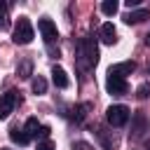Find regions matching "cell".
<instances>
[{"label": "cell", "mask_w": 150, "mask_h": 150, "mask_svg": "<svg viewBox=\"0 0 150 150\" xmlns=\"http://www.w3.org/2000/svg\"><path fill=\"white\" fill-rule=\"evenodd\" d=\"M75 61H77L80 70H89V68L96 66V61H98V47H96L94 38H82L77 42V56H75Z\"/></svg>", "instance_id": "1"}, {"label": "cell", "mask_w": 150, "mask_h": 150, "mask_svg": "<svg viewBox=\"0 0 150 150\" xmlns=\"http://www.w3.org/2000/svg\"><path fill=\"white\" fill-rule=\"evenodd\" d=\"M33 38H35V30H33L30 21H28L26 16H19V21L14 23V33H12V40H14L16 45H28Z\"/></svg>", "instance_id": "2"}, {"label": "cell", "mask_w": 150, "mask_h": 150, "mask_svg": "<svg viewBox=\"0 0 150 150\" xmlns=\"http://www.w3.org/2000/svg\"><path fill=\"white\" fill-rule=\"evenodd\" d=\"M129 108L127 105H122V103H117V105H110L108 110H105V120H108V124H112V127H124L127 122H129Z\"/></svg>", "instance_id": "3"}, {"label": "cell", "mask_w": 150, "mask_h": 150, "mask_svg": "<svg viewBox=\"0 0 150 150\" xmlns=\"http://www.w3.org/2000/svg\"><path fill=\"white\" fill-rule=\"evenodd\" d=\"M16 101H19V94H16L14 89H9L7 94H2V96H0V120H7V117L12 115V110H14Z\"/></svg>", "instance_id": "4"}, {"label": "cell", "mask_w": 150, "mask_h": 150, "mask_svg": "<svg viewBox=\"0 0 150 150\" xmlns=\"http://www.w3.org/2000/svg\"><path fill=\"white\" fill-rule=\"evenodd\" d=\"M38 28H40V33H42V38H45L47 45H52V42L59 38V33H56V23H54L52 19H40V21H38Z\"/></svg>", "instance_id": "5"}, {"label": "cell", "mask_w": 150, "mask_h": 150, "mask_svg": "<svg viewBox=\"0 0 150 150\" xmlns=\"http://www.w3.org/2000/svg\"><path fill=\"white\" fill-rule=\"evenodd\" d=\"M105 89H108L110 94H115V96H122V94L129 91V84H127L124 77H112V75H108V80H105Z\"/></svg>", "instance_id": "6"}, {"label": "cell", "mask_w": 150, "mask_h": 150, "mask_svg": "<svg viewBox=\"0 0 150 150\" xmlns=\"http://www.w3.org/2000/svg\"><path fill=\"white\" fill-rule=\"evenodd\" d=\"M134 70H136V63H134V61H122V63L110 66V68H108V75H112V77H127V75H131Z\"/></svg>", "instance_id": "7"}, {"label": "cell", "mask_w": 150, "mask_h": 150, "mask_svg": "<svg viewBox=\"0 0 150 150\" xmlns=\"http://www.w3.org/2000/svg\"><path fill=\"white\" fill-rule=\"evenodd\" d=\"M145 19H150V9H145V7H141V9H129V14L124 16V23H141V21H145Z\"/></svg>", "instance_id": "8"}, {"label": "cell", "mask_w": 150, "mask_h": 150, "mask_svg": "<svg viewBox=\"0 0 150 150\" xmlns=\"http://www.w3.org/2000/svg\"><path fill=\"white\" fill-rule=\"evenodd\" d=\"M52 80H54V84H56L59 89H66V87L70 84V80H68V75H66V70H63L61 66H54V68H52Z\"/></svg>", "instance_id": "9"}, {"label": "cell", "mask_w": 150, "mask_h": 150, "mask_svg": "<svg viewBox=\"0 0 150 150\" xmlns=\"http://www.w3.org/2000/svg\"><path fill=\"white\" fill-rule=\"evenodd\" d=\"M101 40H103L105 45H115V42H117V30H115V26H112L110 21L101 26Z\"/></svg>", "instance_id": "10"}, {"label": "cell", "mask_w": 150, "mask_h": 150, "mask_svg": "<svg viewBox=\"0 0 150 150\" xmlns=\"http://www.w3.org/2000/svg\"><path fill=\"white\" fill-rule=\"evenodd\" d=\"M145 127H148V120H145V115L138 110V112H134V124H131V131H134V136H141L143 131H145Z\"/></svg>", "instance_id": "11"}, {"label": "cell", "mask_w": 150, "mask_h": 150, "mask_svg": "<svg viewBox=\"0 0 150 150\" xmlns=\"http://www.w3.org/2000/svg\"><path fill=\"white\" fill-rule=\"evenodd\" d=\"M91 105L89 103H82V105H75V108H70V117L75 120V122H82L84 117H87V110H89Z\"/></svg>", "instance_id": "12"}, {"label": "cell", "mask_w": 150, "mask_h": 150, "mask_svg": "<svg viewBox=\"0 0 150 150\" xmlns=\"http://www.w3.org/2000/svg\"><path fill=\"white\" fill-rule=\"evenodd\" d=\"M23 131H26V136H28V138L38 136V131H40V122H38V117H28V120H26Z\"/></svg>", "instance_id": "13"}, {"label": "cell", "mask_w": 150, "mask_h": 150, "mask_svg": "<svg viewBox=\"0 0 150 150\" xmlns=\"http://www.w3.org/2000/svg\"><path fill=\"white\" fill-rule=\"evenodd\" d=\"M9 138H12L14 143H19V145H26V143L30 141V138L26 136V131H23V129H12V131H9Z\"/></svg>", "instance_id": "14"}, {"label": "cell", "mask_w": 150, "mask_h": 150, "mask_svg": "<svg viewBox=\"0 0 150 150\" xmlns=\"http://www.w3.org/2000/svg\"><path fill=\"white\" fill-rule=\"evenodd\" d=\"M117 7H120V5H117L115 0H103V2H101V12H103L105 16H112V14L117 12Z\"/></svg>", "instance_id": "15"}, {"label": "cell", "mask_w": 150, "mask_h": 150, "mask_svg": "<svg viewBox=\"0 0 150 150\" xmlns=\"http://www.w3.org/2000/svg\"><path fill=\"white\" fill-rule=\"evenodd\" d=\"M30 87H33V91H35V94H45V91H47V82H45V77H40V75L33 80V84H30Z\"/></svg>", "instance_id": "16"}, {"label": "cell", "mask_w": 150, "mask_h": 150, "mask_svg": "<svg viewBox=\"0 0 150 150\" xmlns=\"http://www.w3.org/2000/svg\"><path fill=\"white\" fill-rule=\"evenodd\" d=\"M16 73H19V77H30V73H33V63H30V61H23V63L19 66Z\"/></svg>", "instance_id": "17"}, {"label": "cell", "mask_w": 150, "mask_h": 150, "mask_svg": "<svg viewBox=\"0 0 150 150\" xmlns=\"http://www.w3.org/2000/svg\"><path fill=\"white\" fill-rule=\"evenodd\" d=\"M136 96H138V98H148V96H150V84L143 82V84L136 89Z\"/></svg>", "instance_id": "18"}, {"label": "cell", "mask_w": 150, "mask_h": 150, "mask_svg": "<svg viewBox=\"0 0 150 150\" xmlns=\"http://www.w3.org/2000/svg\"><path fill=\"white\" fill-rule=\"evenodd\" d=\"M73 150H94L89 143H84V141H77V143H73Z\"/></svg>", "instance_id": "19"}, {"label": "cell", "mask_w": 150, "mask_h": 150, "mask_svg": "<svg viewBox=\"0 0 150 150\" xmlns=\"http://www.w3.org/2000/svg\"><path fill=\"white\" fill-rule=\"evenodd\" d=\"M35 150H54V143L52 141H42V143H38Z\"/></svg>", "instance_id": "20"}, {"label": "cell", "mask_w": 150, "mask_h": 150, "mask_svg": "<svg viewBox=\"0 0 150 150\" xmlns=\"http://www.w3.org/2000/svg\"><path fill=\"white\" fill-rule=\"evenodd\" d=\"M5 12H7V7H5V2H0V28H5Z\"/></svg>", "instance_id": "21"}, {"label": "cell", "mask_w": 150, "mask_h": 150, "mask_svg": "<svg viewBox=\"0 0 150 150\" xmlns=\"http://www.w3.org/2000/svg\"><path fill=\"white\" fill-rule=\"evenodd\" d=\"M49 131H52L49 127H40V131H38V136H40V138H47V136H49Z\"/></svg>", "instance_id": "22"}, {"label": "cell", "mask_w": 150, "mask_h": 150, "mask_svg": "<svg viewBox=\"0 0 150 150\" xmlns=\"http://www.w3.org/2000/svg\"><path fill=\"white\" fill-rule=\"evenodd\" d=\"M124 5H127V7H129V9H131V7H138V5H141V0H127V2H124Z\"/></svg>", "instance_id": "23"}, {"label": "cell", "mask_w": 150, "mask_h": 150, "mask_svg": "<svg viewBox=\"0 0 150 150\" xmlns=\"http://www.w3.org/2000/svg\"><path fill=\"white\" fill-rule=\"evenodd\" d=\"M145 45H148V47H150V33H148V35H145Z\"/></svg>", "instance_id": "24"}, {"label": "cell", "mask_w": 150, "mask_h": 150, "mask_svg": "<svg viewBox=\"0 0 150 150\" xmlns=\"http://www.w3.org/2000/svg\"><path fill=\"white\" fill-rule=\"evenodd\" d=\"M145 148H148V150H150V141H148V143H145Z\"/></svg>", "instance_id": "25"}, {"label": "cell", "mask_w": 150, "mask_h": 150, "mask_svg": "<svg viewBox=\"0 0 150 150\" xmlns=\"http://www.w3.org/2000/svg\"><path fill=\"white\" fill-rule=\"evenodd\" d=\"M148 75H150V66H148Z\"/></svg>", "instance_id": "26"}]
</instances>
